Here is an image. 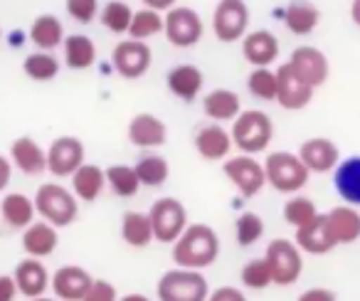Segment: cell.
Segmentation results:
<instances>
[{"label": "cell", "mask_w": 360, "mask_h": 301, "mask_svg": "<svg viewBox=\"0 0 360 301\" xmlns=\"http://www.w3.org/2000/svg\"><path fill=\"white\" fill-rule=\"evenodd\" d=\"M143 6L148 11H155V13H168L170 8H175V0H143Z\"/></svg>", "instance_id": "cell-49"}, {"label": "cell", "mask_w": 360, "mask_h": 301, "mask_svg": "<svg viewBox=\"0 0 360 301\" xmlns=\"http://www.w3.org/2000/svg\"><path fill=\"white\" fill-rule=\"evenodd\" d=\"M163 20H165L163 32L173 47H193L202 40L205 25H202V18L193 8L175 6L165 13Z\"/></svg>", "instance_id": "cell-8"}, {"label": "cell", "mask_w": 360, "mask_h": 301, "mask_svg": "<svg viewBox=\"0 0 360 301\" xmlns=\"http://www.w3.org/2000/svg\"><path fill=\"white\" fill-rule=\"evenodd\" d=\"M18 284L13 274H0V301H15L18 299Z\"/></svg>", "instance_id": "cell-47"}, {"label": "cell", "mask_w": 360, "mask_h": 301, "mask_svg": "<svg viewBox=\"0 0 360 301\" xmlns=\"http://www.w3.org/2000/svg\"><path fill=\"white\" fill-rule=\"evenodd\" d=\"M350 18H353V23L360 27V0H353V3H350Z\"/></svg>", "instance_id": "cell-50"}, {"label": "cell", "mask_w": 360, "mask_h": 301, "mask_svg": "<svg viewBox=\"0 0 360 301\" xmlns=\"http://www.w3.org/2000/svg\"><path fill=\"white\" fill-rule=\"evenodd\" d=\"M284 23L294 35H311L321 23V11L309 0H291L284 11Z\"/></svg>", "instance_id": "cell-29"}, {"label": "cell", "mask_w": 360, "mask_h": 301, "mask_svg": "<svg viewBox=\"0 0 360 301\" xmlns=\"http://www.w3.org/2000/svg\"><path fill=\"white\" fill-rule=\"evenodd\" d=\"M264 260L269 262L276 286L296 284L301 271H304V252L296 247L294 240H286V237H276L266 245Z\"/></svg>", "instance_id": "cell-6"}, {"label": "cell", "mask_w": 360, "mask_h": 301, "mask_svg": "<svg viewBox=\"0 0 360 301\" xmlns=\"http://www.w3.org/2000/svg\"><path fill=\"white\" fill-rule=\"evenodd\" d=\"M11 163L25 176H42L47 171V150L30 136H20L11 143Z\"/></svg>", "instance_id": "cell-19"}, {"label": "cell", "mask_w": 360, "mask_h": 301, "mask_svg": "<svg viewBox=\"0 0 360 301\" xmlns=\"http://www.w3.org/2000/svg\"><path fill=\"white\" fill-rule=\"evenodd\" d=\"M242 55H245V60L250 62L255 70L269 67V65H274V60L279 57V40H276V35L269 30L247 32L245 40H242Z\"/></svg>", "instance_id": "cell-21"}, {"label": "cell", "mask_w": 360, "mask_h": 301, "mask_svg": "<svg viewBox=\"0 0 360 301\" xmlns=\"http://www.w3.org/2000/svg\"><path fill=\"white\" fill-rule=\"evenodd\" d=\"M202 72L195 65H178L168 72L165 84H168L170 94H175L183 101H193L202 89Z\"/></svg>", "instance_id": "cell-27"}, {"label": "cell", "mask_w": 360, "mask_h": 301, "mask_svg": "<svg viewBox=\"0 0 360 301\" xmlns=\"http://www.w3.org/2000/svg\"><path fill=\"white\" fill-rule=\"evenodd\" d=\"M296 301H338L333 289H326V286H311V289L301 291Z\"/></svg>", "instance_id": "cell-46"}, {"label": "cell", "mask_w": 360, "mask_h": 301, "mask_svg": "<svg viewBox=\"0 0 360 301\" xmlns=\"http://www.w3.org/2000/svg\"><path fill=\"white\" fill-rule=\"evenodd\" d=\"M294 242L296 247H299L304 255H328L330 250H335L338 247V242H335L333 232H330V225H328V217L326 215H319L314 222H309V225L299 227L294 235Z\"/></svg>", "instance_id": "cell-17"}, {"label": "cell", "mask_w": 360, "mask_h": 301, "mask_svg": "<svg viewBox=\"0 0 360 301\" xmlns=\"http://www.w3.org/2000/svg\"><path fill=\"white\" fill-rule=\"evenodd\" d=\"M70 181H72V193L77 196V200L94 203L106 186V171L94 166V163H84Z\"/></svg>", "instance_id": "cell-30"}, {"label": "cell", "mask_w": 360, "mask_h": 301, "mask_svg": "<svg viewBox=\"0 0 360 301\" xmlns=\"http://www.w3.org/2000/svg\"><path fill=\"white\" fill-rule=\"evenodd\" d=\"M13 276H15V284H18L20 296H25L27 301L37 299V296H45L47 289H52V274L42 260L25 257V260L15 264Z\"/></svg>", "instance_id": "cell-14"}, {"label": "cell", "mask_w": 360, "mask_h": 301, "mask_svg": "<svg viewBox=\"0 0 360 301\" xmlns=\"http://www.w3.org/2000/svg\"><path fill=\"white\" fill-rule=\"evenodd\" d=\"M101 23L114 35H129L131 23H134V11H131V6L121 3V0H111L101 11Z\"/></svg>", "instance_id": "cell-38"}, {"label": "cell", "mask_w": 360, "mask_h": 301, "mask_svg": "<svg viewBox=\"0 0 360 301\" xmlns=\"http://www.w3.org/2000/svg\"><path fill=\"white\" fill-rule=\"evenodd\" d=\"M134 168H136V176H139L141 186H148V188H160L170 176L168 161H165L163 156H155V153L143 156Z\"/></svg>", "instance_id": "cell-34"}, {"label": "cell", "mask_w": 360, "mask_h": 301, "mask_svg": "<svg viewBox=\"0 0 360 301\" xmlns=\"http://www.w3.org/2000/svg\"><path fill=\"white\" fill-rule=\"evenodd\" d=\"M30 40L35 42L42 52H50V50H55L57 45H62V42H65V27H62L60 18L50 15V13L37 15L30 27Z\"/></svg>", "instance_id": "cell-32"}, {"label": "cell", "mask_w": 360, "mask_h": 301, "mask_svg": "<svg viewBox=\"0 0 360 301\" xmlns=\"http://www.w3.org/2000/svg\"><path fill=\"white\" fill-rule=\"evenodd\" d=\"M207 301H247V296L237 286H217L215 291H210Z\"/></svg>", "instance_id": "cell-45"}, {"label": "cell", "mask_w": 360, "mask_h": 301, "mask_svg": "<svg viewBox=\"0 0 360 301\" xmlns=\"http://www.w3.org/2000/svg\"><path fill=\"white\" fill-rule=\"evenodd\" d=\"M330 232H333L338 245H353L360 240V212L353 205H335L333 210L326 212Z\"/></svg>", "instance_id": "cell-26"}, {"label": "cell", "mask_w": 360, "mask_h": 301, "mask_svg": "<svg viewBox=\"0 0 360 301\" xmlns=\"http://www.w3.org/2000/svg\"><path fill=\"white\" fill-rule=\"evenodd\" d=\"M217 257H220V237L215 227L205 222L188 225V230L173 245V262L175 267H183V269L202 271L215 264Z\"/></svg>", "instance_id": "cell-1"}, {"label": "cell", "mask_w": 360, "mask_h": 301, "mask_svg": "<svg viewBox=\"0 0 360 301\" xmlns=\"http://www.w3.org/2000/svg\"><path fill=\"white\" fill-rule=\"evenodd\" d=\"M276 82H279L276 101H279V106H284V109L299 111V109H304V106H309L311 99H314V87L306 84V82L291 70L289 62L276 70Z\"/></svg>", "instance_id": "cell-15"}, {"label": "cell", "mask_w": 360, "mask_h": 301, "mask_svg": "<svg viewBox=\"0 0 360 301\" xmlns=\"http://www.w3.org/2000/svg\"><path fill=\"white\" fill-rule=\"evenodd\" d=\"M84 166V143L75 136H60L47 148V171L55 178H72Z\"/></svg>", "instance_id": "cell-10"}, {"label": "cell", "mask_w": 360, "mask_h": 301, "mask_svg": "<svg viewBox=\"0 0 360 301\" xmlns=\"http://www.w3.org/2000/svg\"><path fill=\"white\" fill-rule=\"evenodd\" d=\"M235 237L240 247H252L264 237V220L257 212H242L235 222Z\"/></svg>", "instance_id": "cell-42"}, {"label": "cell", "mask_w": 360, "mask_h": 301, "mask_svg": "<svg viewBox=\"0 0 360 301\" xmlns=\"http://www.w3.org/2000/svg\"><path fill=\"white\" fill-rule=\"evenodd\" d=\"M195 150L205 161H222L230 156L232 136L220 124H207L195 134Z\"/></svg>", "instance_id": "cell-23"}, {"label": "cell", "mask_w": 360, "mask_h": 301, "mask_svg": "<svg viewBox=\"0 0 360 301\" xmlns=\"http://www.w3.org/2000/svg\"><path fill=\"white\" fill-rule=\"evenodd\" d=\"M333 188L345 205L360 207V156H348L333 171Z\"/></svg>", "instance_id": "cell-25"}, {"label": "cell", "mask_w": 360, "mask_h": 301, "mask_svg": "<svg viewBox=\"0 0 360 301\" xmlns=\"http://www.w3.org/2000/svg\"><path fill=\"white\" fill-rule=\"evenodd\" d=\"M247 89L262 101H276V91H279V82H276V72L269 67H259L247 77Z\"/></svg>", "instance_id": "cell-40"}, {"label": "cell", "mask_w": 360, "mask_h": 301, "mask_svg": "<svg viewBox=\"0 0 360 301\" xmlns=\"http://www.w3.org/2000/svg\"><path fill=\"white\" fill-rule=\"evenodd\" d=\"M67 13H70V18H75L77 23L86 25V23L94 20L96 13H99V3H96V0H67Z\"/></svg>", "instance_id": "cell-43"}, {"label": "cell", "mask_w": 360, "mask_h": 301, "mask_svg": "<svg viewBox=\"0 0 360 301\" xmlns=\"http://www.w3.org/2000/svg\"><path fill=\"white\" fill-rule=\"evenodd\" d=\"M106 183L119 198H134L141 188V181L136 176L134 166H124V163H116V166L106 168Z\"/></svg>", "instance_id": "cell-36"}, {"label": "cell", "mask_w": 360, "mask_h": 301, "mask_svg": "<svg viewBox=\"0 0 360 301\" xmlns=\"http://www.w3.org/2000/svg\"><path fill=\"white\" fill-rule=\"evenodd\" d=\"M150 47L139 40H121L111 52V65L124 79H141L150 70Z\"/></svg>", "instance_id": "cell-12"}, {"label": "cell", "mask_w": 360, "mask_h": 301, "mask_svg": "<svg viewBox=\"0 0 360 301\" xmlns=\"http://www.w3.org/2000/svg\"><path fill=\"white\" fill-rule=\"evenodd\" d=\"M250 27V8L245 0H220L212 13V30L220 42L245 40Z\"/></svg>", "instance_id": "cell-9"}, {"label": "cell", "mask_w": 360, "mask_h": 301, "mask_svg": "<svg viewBox=\"0 0 360 301\" xmlns=\"http://www.w3.org/2000/svg\"><path fill=\"white\" fill-rule=\"evenodd\" d=\"M121 237L129 247H136V250H143L153 237V225H150L148 212H139V210H129L121 217Z\"/></svg>", "instance_id": "cell-31"}, {"label": "cell", "mask_w": 360, "mask_h": 301, "mask_svg": "<svg viewBox=\"0 0 360 301\" xmlns=\"http://www.w3.org/2000/svg\"><path fill=\"white\" fill-rule=\"evenodd\" d=\"M210 291L212 289L202 271L183 269V267L163 271V276L155 284L158 301H207Z\"/></svg>", "instance_id": "cell-5"}, {"label": "cell", "mask_w": 360, "mask_h": 301, "mask_svg": "<svg viewBox=\"0 0 360 301\" xmlns=\"http://www.w3.org/2000/svg\"><path fill=\"white\" fill-rule=\"evenodd\" d=\"M82 301H119V291H116V286L111 281L94 279Z\"/></svg>", "instance_id": "cell-44"}, {"label": "cell", "mask_w": 360, "mask_h": 301, "mask_svg": "<svg viewBox=\"0 0 360 301\" xmlns=\"http://www.w3.org/2000/svg\"><path fill=\"white\" fill-rule=\"evenodd\" d=\"M240 279H242V284H245L247 289H252V291H262V289H266V286L274 284L269 262H266L264 257L247 262V264L242 267V271H240Z\"/></svg>", "instance_id": "cell-41"}, {"label": "cell", "mask_w": 360, "mask_h": 301, "mask_svg": "<svg viewBox=\"0 0 360 301\" xmlns=\"http://www.w3.org/2000/svg\"><path fill=\"white\" fill-rule=\"evenodd\" d=\"M222 171H225L227 181L240 191L242 198H255L266 186L264 166L259 161H255L252 156H245V153L235 158H227Z\"/></svg>", "instance_id": "cell-11"}, {"label": "cell", "mask_w": 360, "mask_h": 301, "mask_svg": "<svg viewBox=\"0 0 360 301\" xmlns=\"http://www.w3.org/2000/svg\"><path fill=\"white\" fill-rule=\"evenodd\" d=\"M168 139V129L155 114L141 111L129 121V141L139 148H158Z\"/></svg>", "instance_id": "cell-22"}, {"label": "cell", "mask_w": 360, "mask_h": 301, "mask_svg": "<svg viewBox=\"0 0 360 301\" xmlns=\"http://www.w3.org/2000/svg\"><path fill=\"white\" fill-rule=\"evenodd\" d=\"M281 215H284L286 225H291L294 230H299V227L314 222L321 212H319V207H316V203L311 200V198L294 196V198H289V200L284 203V210H281Z\"/></svg>", "instance_id": "cell-35"}, {"label": "cell", "mask_w": 360, "mask_h": 301, "mask_svg": "<svg viewBox=\"0 0 360 301\" xmlns=\"http://www.w3.org/2000/svg\"><path fill=\"white\" fill-rule=\"evenodd\" d=\"M65 62L70 70H89L96 62V45L86 35L65 37Z\"/></svg>", "instance_id": "cell-33"}, {"label": "cell", "mask_w": 360, "mask_h": 301, "mask_svg": "<svg viewBox=\"0 0 360 301\" xmlns=\"http://www.w3.org/2000/svg\"><path fill=\"white\" fill-rule=\"evenodd\" d=\"M94 276L79 264H65L52 274V294L60 301H82Z\"/></svg>", "instance_id": "cell-16"}, {"label": "cell", "mask_w": 360, "mask_h": 301, "mask_svg": "<svg viewBox=\"0 0 360 301\" xmlns=\"http://www.w3.org/2000/svg\"><path fill=\"white\" fill-rule=\"evenodd\" d=\"M289 65H291V70H294L306 84L314 87V89H319V87L326 84L328 72H330L328 57H326L319 47H311V45L296 47L289 57Z\"/></svg>", "instance_id": "cell-13"}, {"label": "cell", "mask_w": 360, "mask_h": 301, "mask_svg": "<svg viewBox=\"0 0 360 301\" xmlns=\"http://www.w3.org/2000/svg\"><path fill=\"white\" fill-rule=\"evenodd\" d=\"M299 158L311 173H330L338 168L340 150L330 139H309L301 143Z\"/></svg>", "instance_id": "cell-18"}, {"label": "cell", "mask_w": 360, "mask_h": 301, "mask_svg": "<svg viewBox=\"0 0 360 301\" xmlns=\"http://www.w3.org/2000/svg\"><path fill=\"white\" fill-rule=\"evenodd\" d=\"M11 178H13V163L6 156H0V193L11 186Z\"/></svg>", "instance_id": "cell-48"}, {"label": "cell", "mask_w": 360, "mask_h": 301, "mask_svg": "<svg viewBox=\"0 0 360 301\" xmlns=\"http://www.w3.org/2000/svg\"><path fill=\"white\" fill-rule=\"evenodd\" d=\"M266 183L274 188L276 193L284 196H296L304 191L309 183L311 171L301 163L299 153H289V150H274L264 161Z\"/></svg>", "instance_id": "cell-4"}, {"label": "cell", "mask_w": 360, "mask_h": 301, "mask_svg": "<svg viewBox=\"0 0 360 301\" xmlns=\"http://www.w3.org/2000/svg\"><path fill=\"white\" fill-rule=\"evenodd\" d=\"M150 225H153V237L155 242L163 245H175L180 240V235L188 230V210L186 205L175 198H160L150 205L148 210Z\"/></svg>", "instance_id": "cell-7"}, {"label": "cell", "mask_w": 360, "mask_h": 301, "mask_svg": "<svg viewBox=\"0 0 360 301\" xmlns=\"http://www.w3.org/2000/svg\"><path fill=\"white\" fill-rule=\"evenodd\" d=\"M35 200L27 198L25 193H8L0 200V217L13 230H27L35 222Z\"/></svg>", "instance_id": "cell-24"}, {"label": "cell", "mask_w": 360, "mask_h": 301, "mask_svg": "<svg viewBox=\"0 0 360 301\" xmlns=\"http://www.w3.org/2000/svg\"><path fill=\"white\" fill-rule=\"evenodd\" d=\"M119 301H150V296H146V294H139V291H134V294H124V296H119Z\"/></svg>", "instance_id": "cell-51"}, {"label": "cell", "mask_w": 360, "mask_h": 301, "mask_svg": "<svg viewBox=\"0 0 360 301\" xmlns=\"http://www.w3.org/2000/svg\"><path fill=\"white\" fill-rule=\"evenodd\" d=\"M22 72L35 82H50V79H55L57 72H60V62H57V57L50 55V52H32V55H27L25 62H22Z\"/></svg>", "instance_id": "cell-37"}, {"label": "cell", "mask_w": 360, "mask_h": 301, "mask_svg": "<svg viewBox=\"0 0 360 301\" xmlns=\"http://www.w3.org/2000/svg\"><path fill=\"white\" fill-rule=\"evenodd\" d=\"M35 210L40 220L60 227H70L72 222L79 217V205H77V196L70 188L60 186V183H42L35 193Z\"/></svg>", "instance_id": "cell-2"}, {"label": "cell", "mask_w": 360, "mask_h": 301, "mask_svg": "<svg viewBox=\"0 0 360 301\" xmlns=\"http://www.w3.org/2000/svg\"><path fill=\"white\" fill-rule=\"evenodd\" d=\"M30 301H60V299H55V296H37V299H30Z\"/></svg>", "instance_id": "cell-52"}, {"label": "cell", "mask_w": 360, "mask_h": 301, "mask_svg": "<svg viewBox=\"0 0 360 301\" xmlns=\"http://www.w3.org/2000/svg\"><path fill=\"white\" fill-rule=\"evenodd\" d=\"M163 27H165L163 15L155 13V11H148V8H143V11L134 13V23H131L129 37L131 40L143 42L146 37H153V35H158V32H163Z\"/></svg>", "instance_id": "cell-39"}, {"label": "cell", "mask_w": 360, "mask_h": 301, "mask_svg": "<svg viewBox=\"0 0 360 301\" xmlns=\"http://www.w3.org/2000/svg\"><path fill=\"white\" fill-rule=\"evenodd\" d=\"M202 111L215 124H220V121H235L242 114L240 96L232 89H212L202 99Z\"/></svg>", "instance_id": "cell-28"}, {"label": "cell", "mask_w": 360, "mask_h": 301, "mask_svg": "<svg viewBox=\"0 0 360 301\" xmlns=\"http://www.w3.org/2000/svg\"><path fill=\"white\" fill-rule=\"evenodd\" d=\"M232 143L245 153V156H257L262 150L269 148L274 139V124L259 109H247L232 121Z\"/></svg>", "instance_id": "cell-3"}, {"label": "cell", "mask_w": 360, "mask_h": 301, "mask_svg": "<svg viewBox=\"0 0 360 301\" xmlns=\"http://www.w3.org/2000/svg\"><path fill=\"white\" fill-rule=\"evenodd\" d=\"M60 247L57 227L45 220H35L27 230H22V252L32 260H45L52 257Z\"/></svg>", "instance_id": "cell-20"}]
</instances>
